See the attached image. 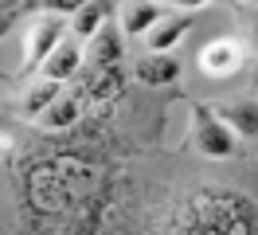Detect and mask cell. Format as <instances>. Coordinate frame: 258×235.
I'll use <instances>...</instances> for the list:
<instances>
[{
	"label": "cell",
	"instance_id": "6da1fadb",
	"mask_svg": "<svg viewBox=\"0 0 258 235\" xmlns=\"http://www.w3.org/2000/svg\"><path fill=\"white\" fill-rule=\"evenodd\" d=\"M164 235H254L250 204L235 192H196L180 208Z\"/></svg>",
	"mask_w": 258,
	"mask_h": 235
},
{
	"label": "cell",
	"instance_id": "9c48e42d",
	"mask_svg": "<svg viewBox=\"0 0 258 235\" xmlns=\"http://www.w3.org/2000/svg\"><path fill=\"white\" fill-rule=\"evenodd\" d=\"M161 4L157 0H129L125 8H121V31L125 35H145L161 24Z\"/></svg>",
	"mask_w": 258,
	"mask_h": 235
},
{
	"label": "cell",
	"instance_id": "52a82bcc",
	"mask_svg": "<svg viewBox=\"0 0 258 235\" xmlns=\"http://www.w3.org/2000/svg\"><path fill=\"white\" fill-rule=\"evenodd\" d=\"M121 90H125L121 67H98L94 78H86V86H82V94H86V106H106V102H113Z\"/></svg>",
	"mask_w": 258,
	"mask_h": 235
},
{
	"label": "cell",
	"instance_id": "30bf717a",
	"mask_svg": "<svg viewBox=\"0 0 258 235\" xmlns=\"http://www.w3.org/2000/svg\"><path fill=\"white\" fill-rule=\"evenodd\" d=\"M59 86H63V82H55V78H39L35 86H28V90H24V98H20V114L39 122V118H43V114H47L59 98H63V94H59Z\"/></svg>",
	"mask_w": 258,
	"mask_h": 235
},
{
	"label": "cell",
	"instance_id": "ba28073f",
	"mask_svg": "<svg viewBox=\"0 0 258 235\" xmlns=\"http://www.w3.org/2000/svg\"><path fill=\"white\" fill-rule=\"evenodd\" d=\"M82 67V47L75 39H63V43L51 51V59L39 67V75L43 78H55V82H67V78H75Z\"/></svg>",
	"mask_w": 258,
	"mask_h": 235
},
{
	"label": "cell",
	"instance_id": "277c9868",
	"mask_svg": "<svg viewBox=\"0 0 258 235\" xmlns=\"http://www.w3.org/2000/svg\"><path fill=\"white\" fill-rule=\"evenodd\" d=\"M242 59H246V51H242L239 39H215V43H208L204 51H200V71L211 78H231L235 71L242 67Z\"/></svg>",
	"mask_w": 258,
	"mask_h": 235
},
{
	"label": "cell",
	"instance_id": "7a4b0ae2",
	"mask_svg": "<svg viewBox=\"0 0 258 235\" xmlns=\"http://www.w3.org/2000/svg\"><path fill=\"white\" fill-rule=\"evenodd\" d=\"M75 172L79 165L67 161H51V165H35L28 176V200L39 212H63L71 196H75Z\"/></svg>",
	"mask_w": 258,
	"mask_h": 235
},
{
	"label": "cell",
	"instance_id": "5bb4252c",
	"mask_svg": "<svg viewBox=\"0 0 258 235\" xmlns=\"http://www.w3.org/2000/svg\"><path fill=\"white\" fill-rule=\"evenodd\" d=\"M188 28H192V20H188V16H180V20H161L157 28L149 31V47H153V51H168V47L176 43Z\"/></svg>",
	"mask_w": 258,
	"mask_h": 235
},
{
	"label": "cell",
	"instance_id": "5b68a950",
	"mask_svg": "<svg viewBox=\"0 0 258 235\" xmlns=\"http://www.w3.org/2000/svg\"><path fill=\"white\" fill-rule=\"evenodd\" d=\"M200 149L208 157H231L235 153V129L219 114H200Z\"/></svg>",
	"mask_w": 258,
	"mask_h": 235
},
{
	"label": "cell",
	"instance_id": "8992f818",
	"mask_svg": "<svg viewBox=\"0 0 258 235\" xmlns=\"http://www.w3.org/2000/svg\"><path fill=\"white\" fill-rule=\"evenodd\" d=\"M137 78L145 86H168L172 78H180V59L168 51H149L137 59Z\"/></svg>",
	"mask_w": 258,
	"mask_h": 235
},
{
	"label": "cell",
	"instance_id": "2e32d148",
	"mask_svg": "<svg viewBox=\"0 0 258 235\" xmlns=\"http://www.w3.org/2000/svg\"><path fill=\"white\" fill-rule=\"evenodd\" d=\"M47 4V12H55V16H75V12H82L90 0H43Z\"/></svg>",
	"mask_w": 258,
	"mask_h": 235
},
{
	"label": "cell",
	"instance_id": "3957f363",
	"mask_svg": "<svg viewBox=\"0 0 258 235\" xmlns=\"http://www.w3.org/2000/svg\"><path fill=\"white\" fill-rule=\"evenodd\" d=\"M63 31H67L63 16H55V12L39 16L32 24V31H28V39H24V71L43 67V63L51 59V51L63 43Z\"/></svg>",
	"mask_w": 258,
	"mask_h": 235
},
{
	"label": "cell",
	"instance_id": "8fae6325",
	"mask_svg": "<svg viewBox=\"0 0 258 235\" xmlns=\"http://www.w3.org/2000/svg\"><path fill=\"white\" fill-rule=\"evenodd\" d=\"M82 110H86V94H63V98L39 118V125H43V129H67V125H75L82 118Z\"/></svg>",
	"mask_w": 258,
	"mask_h": 235
},
{
	"label": "cell",
	"instance_id": "4fadbf2b",
	"mask_svg": "<svg viewBox=\"0 0 258 235\" xmlns=\"http://www.w3.org/2000/svg\"><path fill=\"white\" fill-rule=\"evenodd\" d=\"M106 12H110V8H106L102 0H90L82 12H75V20H71V31H75L79 39H94L98 28H102V20H106Z\"/></svg>",
	"mask_w": 258,
	"mask_h": 235
},
{
	"label": "cell",
	"instance_id": "9a60e30c",
	"mask_svg": "<svg viewBox=\"0 0 258 235\" xmlns=\"http://www.w3.org/2000/svg\"><path fill=\"white\" fill-rule=\"evenodd\" d=\"M117 55H121V47H117V39H113L110 31H102L94 39V55H90V63H94V71L98 67H117Z\"/></svg>",
	"mask_w": 258,
	"mask_h": 235
},
{
	"label": "cell",
	"instance_id": "ac0fdd59",
	"mask_svg": "<svg viewBox=\"0 0 258 235\" xmlns=\"http://www.w3.org/2000/svg\"><path fill=\"white\" fill-rule=\"evenodd\" d=\"M242 4H246V8H258V0H242Z\"/></svg>",
	"mask_w": 258,
	"mask_h": 235
},
{
	"label": "cell",
	"instance_id": "d6986e66",
	"mask_svg": "<svg viewBox=\"0 0 258 235\" xmlns=\"http://www.w3.org/2000/svg\"><path fill=\"white\" fill-rule=\"evenodd\" d=\"M254 39H258V24H254Z\"/></svg>",
	"mask_w": 258,
	"mask_h": 235
},
{
	"label": "cell",
	"instance_id": "e0dca14e",
	"mask_svg": "<svg viewBox=\"0 0 258 235\" xmlns=\"http://www.w3.org/2000/svg\"><path fill=\"white\" fill-rule=\"evenodd\" d=\"M176 4H184V8H200V4H208V0H176Z\"/></svg>",
	"mask_w": 258,
	"mask_h": 235
},
{
	"label": "cell",
	"instance_id": "7c38bea8",
	"mask_svg": "<svg viewBox=\"0 0 258 235\" xmlns=\"http://www.w3.org/2000/svg\"><path fill=\"white\" fill-rule=\"evenodd\" d=\"M219 118H223L231 129H239L242 137L258 133V102H231V106H219Z\"/></svg>",
	"mask_w": 258,
	"mask_h": 235
}]
</instances>
